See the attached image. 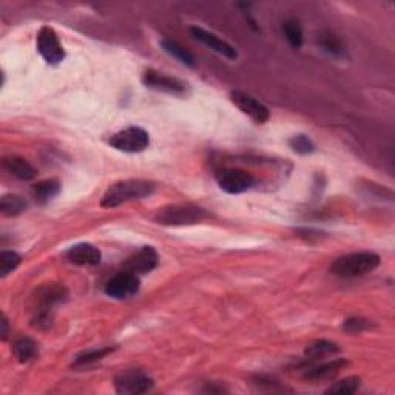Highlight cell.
Instances as JSON below:
<instances>
[{
  "instance_id": "6da1fadb",
  "label": "cell",
  "mask_w": 395,
  "mask_h": 395,
  "mask_svg": "<svg viewBox=\"0 0 395 395\" xmlns=\"http://www.w3.org/2000/svg\"><path fill=\"white\" fill-rule=\"evenodd\" d=\"M155 187L153 183L144 181V179H125V181L114 183L104 193L100 206L105 209H113L130 201L148 198L155 192Z\"/></svg>"
},
{
  "instance_id": "7a4b0ae2",
  "label": "cell",
  "mask_w": 395,
  "mask_h": 395,
  "mask_svg": "<svg viewBox=\"0 0 395 395\" xmlns=\"http://www.w3.org/2000/svg\"><path fill=\"white\" fill-rule=\"evenodd\" d=\"M380 265V256L373 252H355L343 255L330 265V272L340 278L368 275Z\"/></svg>"
},
{
  "instance_id": "3957f363",
  "label": "cell",
  "mask_w": 395,
  "mask_h": 395,
  "mask_svg": "<svg viewBox=\"0 0 395 395\" xmlns=\"http://www.w3.org/2000/svg\"><path fill=\"white\" fill-rule=\"evenodd\" d=\"M210 218V213L203 207L193 204H171L160 209L155 215V221L161 226L179 227L193 226Z\"/></svg>"
},
{
  "instance_id": "277c9868",
  "label": "cell",
  "mask_w": 395,
  "mask_h": 395,
  "mask_svg": "<svg viewBox=\"0 0 395 395\" xmlns=\"http://www.w3.org/2000/svg\"><path fill=\"white\" fill-rule=\"evenodd\" d=\"M148 133L139 127H128L110 138V146L124 153H141L148 147Z\"/></svg>"
},
{
  "instance_id": "5b68a950",
  "label": "cell",
  "mask_w": 395,
  "mask_h": 395,
  "mask_svg": "<svg viewBox=\"0 0 395 395\" xmlns=\"http://www.w3.org/2000/svg\"><path fill=\"white\" fill-rule=\"evenodd\" d=\"M155 386V382L142 371H125L114 377V389L118 394L138 395L146 394Z\"/></svg>"
},
{
  "instance_id": "8992f818",
  "label": "cell",
  "mask_w": 395,
  "mask_h": 395,
  "mask_svg": "<svg viewBox=\"0 0 395 395\" xmlns=\"http://www.w3.org/2000/svg\"><path fill=\"white\" fill-rule=\"evenodd\" d=\"M217 183L226 193L240 195V193L252 189L255 178L241 169H222L217 171Z\"/></svg>"
},
{
  "instance_id": "52a82bcc",
  "label": "cell",
  "mask_w": 395,
  "mask_h": 395,
  "mask_svg": "<svg viewBox=\"0 0 395 395\" xmlns=\"http://www.w3.org/2000/svg\"><path fill=\"white\" fill-rule=\"evenodd\" d=\"M36 45H38L40 56L52 65H57L65 59V52H63L61 40L52 26L40 28L38 36H36Z\"/></svg>"
},
{
  "instance_id": "ba28073f",
  "label": "cell",
  "mask_w": 395,
  "mask_h": 395,
  "mask_svg": "<svg viewBox=\"0 0 395 395\" xmlns=\"http://www.w3.org/2000/svg\"><path fill=\"white\" fill-rule=\"evenodd\" d=\"M231 100L235 107H238L244 114H247V116L254 122H256V124H265L270 118V111L268 107L261 104L260 100L255 99L254 96L247 95V93L238 90L232 91Z\"/></svg>"
},
{
  "instance_id": "9c48e42d",
  "label": "cell",
  "mask_w": 395,
  "mask_h": 395,
  "mask_svg": "<svg viewBox=\"0 0 395 395\" xmlns=\"http://www.w3.org/2000/svg\"><path fill=\"white\" fill-rule=\"evenodd\" d=\"M139 291V278L132 272H121L105 286V293L114 300H127Z\"/></svg>"
},
{
  "instance_id": "30bf717a",
  "label": "cell",
  "mask_w": 395,
  "mask_h": 395,
  "mask_svg": "<svg viewBox=\"0 0 395 395\" xmlns=\"http://www.w3.org/2000/svg\"><path fill=\"white\" fill-rule=\"evenodd\" d=\"M142 82L147 88H152L156 91L170 93V95H184L187 91V84L179 81L176 77H171L169 75L160 73L156 70H147L142 75Z\"/></svg>"
},
{
  "instance_id": "8fae6325",
  "label": "cell",
  "mask_w": 395,
  "mask_h": 395,
  "mask_svg": "<svg viewBox=\"0 0 395 395\" xmlns=\"http://www.w3.org/2000/svg\"><path fill=\"white\" fill-rule=\"evenodd\" d=\"M68 297V291L62 284H45L36 292V311L53 312L56 304H61Z\"/></svg>"
},
{
  "instance_id": "7c38bea8",
  "label": "cell",
  "mask_w": 395,
  "mask_h": 395,
  "mask_svg": "<svg viewBox=\"0 0 395 395\" xmlns=\"http://www.w3.org/2000/svg\"><path fill=\"white\" fill-rule=\"evenodd\" d=\"M157 265V254L152 246H144L125 261L124 268L134 275H144L152 272Z\"/></svg>"
},
{
  "instance_id": "4fadbf2b",
  "label": "cell",
  "mask_w": 395,
  "mask_h": 395,
  "mask_svg": "<svg viewBox=\"0 0 395 395\" xmlns=\"http://www.w3.org/2000/svg\"><path fill=\"white\" fill-rule=\"evenodd\" d=\"M190 33H192L193 38L201 42V44H204L207 48L213 49L215 53L227 57V59H236V56H238V54H236V49L231 44H227L226 40L219 39L217 34L207 31V30H204V28L192 26Z\"/></svg>"
},
{
  "instance_id": "5bb4252c",
  "label": "cell",
  "mask_w": 395,
  "mask_h": 395,
  "mask_svg": "<svg viewBox=\"0 0 395 395\" xmlns=\"http://www.w3.org/2000/svg\"><path fill=\"white\" fill-rule=\"evenodd\" d=\"M65 258L71 264L76 265H98L102 255H100L99 249H96L93 244L81 242L70 247L65 252Z\"/></svg>"
},
{
  "instance_id": "9a60e30c",
  "label": "cell",
  "mask_w": 395,
  "mask_h": 395,
  "mask_svg": "<svg viewBox=\"0 0 395 395\" xmlns=\"http://www.w3.org/2000/svg\"><path fill=\"white\" fill-rule=\"evenodd\" d=\"M2 167L6 173L20 181H31L36 176V170L33 165L20 156H6L2 161Z\"/></svg>"
},
{
  "instance_id": "2e32d148",
  "label": "cell",
  "mask_w": 395,
  "mask_h": 395,
  "mask_svg": "<svg viewBox=\"0 0 395 395\" xmlns=\"http://www.w3.org/2000/svg\"><path fill=\"white\" fill-rule=\"evenodd\" d=\"M349 363L346 360H341V358H335L332 362H325L318 366H313V368L307 369L304 372L306 380H327L335 377L336 373L341 372L346 368Z\"/></svg>"
},
{
  "instance_id": "e0dca14e",
  "label": "cell",
  "mask_w": 395,
  "mask_h": 395,
  "mask_svg": "<svg viewBox=\"0 0 395 395\" xmlns=\"http://www.w3.org/2000/svg\"><path fill=\"white\" fill-rule=\"evenodd\" d=\"M59 192H61V183L57 181V179H47V181H40L36 185H33V189H31L33 198L42 206L49 203L53 198H56L57 195H59Z\"/></svg>"
},
{
  "instance_id": "ac0fdd59",
  "label": "cell",
  "mask_w": 395,
  "mask_h": 395,
  "mask_svg": "<svg viewBox=\"0 0 395 395\" xmlns=\"http://www.w3.org/2000/svg\"><path fill=\"white\" fill-rule=\"evenodd\" d=\"M161 47L165 53L170 54L171 57H175V59L181 62L183 65L190 67V68L196 65V61H195V57H193V54L190 52H187L183 45L178 44V42L170 40V39H162Z\"/></svg>"
},
{
  "instance_id": "d6986e66",
  "label": "cell",
  "mask_w": 395,
  "mask_h": 395,
  "mask_svg": "<svg viewBox=\"0 0 395 395\" xmlns=\"http://www.w3.org/2000/svg\"><path fill=\"white\" fill-rule=\"evenodd\" d=\"M317 44L323 49V52L330 54L332 57H336V59H340V57L346 56V48H344L343 42L339 38H336L335 34L321 33L317 38Z\"/></svg>"
},
{
  "instance_id": "ffe728a7",
  "label": "cell",
  "mask_w": 395,
  "mask_h": 395,
  "mask_svg": "<svg viewBox=\"0 0 395 395\" xmlns=\"http://www.w3.org/2000/svg\"><path fill=\"white\" fill-rule=\"evenodd\" d=\"M13 354L17 358L19 363L31 362L38 355V344L28 336H22L13 344Z\"/></svg>"
},
{
  "instance_id": "44dd1931",
  "label": "cell",
  "mask_w": 395,
  "mask_h": 395,
  "mask_svg": "<svg viewBox=\"0 0 395 395\" xmlns=\"http://www.w3.org/2000/svg\"><path fill=\"white\" fill-rule=\"evenodd\" d=\"M26 210V201L19 195H3L0 199V212L5 217H17Z\"/></svg>"
},
{
  "instance_id": "7402d4cb",
  "label": "cell",
  "mask_w": 395,
  "mask_h": 395,
  "mask_svg": "<svg viewBox=\"0 0 395 395\" xmlns=\"http://www.w3.org/2000/svg\"><path fill=\"white\" fill-rule=\"evenodd\" d=\"M339 346L335 343H330L327 340H318L306 348V355L312 360H321V358L330 357L339 352Z\"/></svg>"
},
{
  "instance_id": "603a6c76",
  "label": "cell",
  "mask_w": 395,
  "mask_h": 395,
  "mask_svg": "<svg viewBox=\"0 0 395 395\" xmlns=\"http://www.w3.org/2000/svg\"><path fill=\"white\" fill-rule=\"evenodd\" d=\"M283 33L286 36V39L293 48H301L304 42V34L303 28H301L300 22L295 19H287L283 24Z\"/></svg>"
},
{
  "instance_id": "cb8c5ba5",
  "label": "cell",
  "mask_w": 395,
  "mask_h": 395,
  "mask_svg": "<svg viewBox=\"0 0 395 395\" xmlns=\"http://www.w3.org/2000/svg\"><path fill=\"white\" fill-rule=\"evenodd\" d=\"M114 349L113 348H102V349H91V350H85L82 354H79L75 357L73 366L75 368H82V366H88L91 363H96L99 360H102L104 357H107L109 354H111Z\"/></svg>"
},
{
  "instance_id": "d4e9b609",
  "label": "cell",
  "mask_w": 395,
  "mask_h": 395,
  "mask_svg": "<svg viewBox=\"0 0 395 395\" xmlns=\"http://www.w3.org/2000/svg\"><path fill=\"white\" fill-rule=\"evenodd\" d=\"M360 385H362V380L358 377H348L344 380H340V382L334 383L326 391V394L350 395V394H355L358 389H360Z\"/></svg>"
},
{
  "instance_id": "484cf974",
  "label": "cell",
  "mask_w": 395,
  "mask_h": 395,
  "mask_svg": "<svg viewBox=\"0 0 395 395\" xmlns=\"http://www.w3.org/2000/svg\"><path fill=\"white\" fill-rule=\"evenodd\" d=\"M22 261V256L19 254L13 252V250H3L0 254V277L5 278L13 270L17 269V265Z\"/></svg>"
},
{
  "instance_id": "4316f807",
  "label": "cell",
  "mask_w": 395,
  "mask_h": 395,
  "mask_svg": "<svg viewBox=\"0 0 395 395\" xmlns=\"http://www.w3.org/2000/svg\"><path fill=\"white\" fill-rule=\"evenodd\" d=\"M289 146L293 152L298 155H309L315 152L313 142L307 138L306 134H297L289 141Z\"/></svg>"
},
{
  "instance_id": "83f0119b",
  "label": "cell",
  "mask_w": 395,
  "mask_h": 395,
  "mask_svg": "<svg viewBox=\"0 0 395 395\" xmlns=\"http://www.w3.org/2000/svg\"><path fill=\"white\" fill-rule=\"evenodd\" d=\"M369 327H371V323L364 318H349L344 321V325H343V329L350 334H360L363 332V330L369 329Z\"/></svg>"
},
{
  "instance_id": "f1b7e54d",
  "label": "cell",
  "mask_w": 395,
  "mask_h": 395,
  "mask_svg": "<svg viewBox=\"0 0 395 395\" xmlns=\"http://www.w3.org/2000/svg\"><path fill=\"white\" fill-rule=\"evenodd\" d=\"M0 323H2V332H0V334H2V340H6V336H8V320H6L5 315L2 317V321H0Z\"/></svg>"
}]
</instances>
